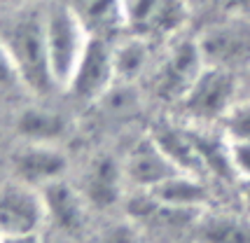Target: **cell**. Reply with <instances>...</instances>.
Here are the masks:
<instances>
[{
    "label": "cell",
    "instance_id": "6da1fadb",
    "mask_svg": "<svg viewBox=\"0 0 250 243\" xmlns=\"http://www.w3.org/2000/svg\"><path fill=\"white\" fill-rule=\"evenodd\" d=\"M0 38L10 52L23 89L33 94H49L56 89L44 40V0L7 12Z\"/></svg>",
    "mask_w": 250,
    "mask_h": 243
},
{
    "label": "cell",
    "instance_id": "7a4b0ae2",
    "mask_svg": "<svg viewBox=\"0 0 250 243\" xmlns=\"http://www.w3.org/2000/svg\"><path fill=\"white\" fill-rule=\"evenodd\" d=\"M44 40L54 84L65 89L89 42V31L68 0H44Z\"/></svg>",
    "mask_w": 250,
    "mask_h": 243
},
{
    "label": "cell",
    "instance_id": "3957f363",
    "mask_svg": "<svg viewBox=\"0 0 250 243\" xmlns=\"http://www.w3.org/2000/svg\"><path fill=\"white\" fill-rule=\"evenodd\" d=\"M241 96V82L234 70L220 66H208L199 73L194 84L189 87L185 99L180 101L187 117L196 122L199 126H208L222 122L225 115Z\"/></svg>",
    "mask_w": 250,
    "mask_h": 243
},
{
    "label": "cell",
    "instance_id": "277c9868",
    "mask_svg": "<svg viewBox=\"0 0 250 243\" xmlns=\"http://www.w3.org/2000/svg\"><path fill=\"white\" fill-rule=\"evenodd\" d=\"M115 80L117 73H115V54L110 40L89 35V42L65 84V91H70L82 103H91L103 99Z\"/></svg>",
    "mask_w": 250,
    "mask_h": 243
},
{
    "label": "cell",
    "instance_id": "5b68a950",
    "mask_svg": "<svg viewBox=\"0 0 250 243\" xmlns=\"http://www.w3.org/2000/svg\"><path fill=\"white\" fill-rule=\"evenodd\" d=\"M47 220L40 189L26 182H7L0 189V234H38Z\"/></svg>",
    "mask_w": 250,
    "mask_h": 243
},
{
    "label": "cell",
    "instance_id": "8992f818",
    "mask_svg": "<svg viewBox=\"0 0 250 243\" xmlns=\"http://www.w3.org/2000/svg\"><path fill=\"white\" fill-rule=\"evenodd\" d=\"M199 47L208 66L227 70L250 66V17H234L229 23L210 28L199 40Z\"/></svg>",
    "mask_w": 250,
    "mask_h": 243
},
{
    "label": "cell",
    "instance_id": "52a82bcc",
    "mask_svg": "<svg viewBox=\"0 0 250 243\" xmlns=\"http://www.w3.org/2000/svg\"><path fill=\"white\" fill-rule=\"evenodd\" d=\"M204 68L206 61L199 42H178L157 70L154 91L159 94V99L180 103Z\"/></svg>",
    "mask_w": 250,
    "mask_h": 243
},
{
    "label": "cell",
    "instance_id": "ba28073f",
    "mask_svg": "<svg viewBox=\"0 0 250 243\" xmlns=\"http://www.w3.org/2000/svg\"><path fill=\"white\" fill-rule=\"evenodd\" d=\"M126 26L141 38H166L180 31L187 19L185 0H122Z\"/></svg>",
    "mask_w": 250,
    "mask_h": 243
},
{
    "label": "cell",
    "instance_id": "9c48e42d",
    "mask_svg": "<svg viewBox=\"0 0 250 243\" xmlns=\"http://www.w3.org/2000/svg\"><path fill=\"white\" fill-rule=\"evenodd\" d=\"M122 168H124V180L136 189H145V192L162 185L164 180L173 178L175 173H183L162 147L154 143L152 136L143 138L131 147Z\"/></svg>",
    "mask_w": 250,
    "mask_h": 243
},
{
    "label": "cell",
    "instance_id": "30bf717a",
    "mask_svg": "<svg viewBox=\"0 0 250 243\" xmlns=\"http://www.w3.org/2000/svg\"><path fill=\"white\" fill-rule=\"evenodd\" d=\"M12 168L19 182L40 189L59 178H63L68 168L65 155L49 143H26L12 157Z\"/></svg>",
    "mask_w": 250,
    "mask_h": 243
},
{
    "label": "cell",
    "instance_id": "8fae6325",
    "mask_svg": "<svg viewBox=\"0 0 250 243\" xmlns=\"http://www.w3.org/2000/svg\"><path fill=\"white\" fill-rule=\"evenodd\" d=\"M44 201V213L47 220H52L68 234H75L84 227L87 220V199L82 192H77L75 187H70L63 178H59L54 182L40 187Z\"/></svg>",
    "mask_w": 250,
    "mask_h": 243
},
{
    "label": "cell",
    "instance_id": "7c38bea8",
    "mask_svg": "<svg viewBox=\"0 0 250 243\" xmlns=\"http://www.w3.org/2000/svg\"><path fill=\"white\" fill-rule=\"evenodd\" d=\"M124 168L117 164V159L112 157H96L89 164L84 173V187L82 194L87 199L89 206L96 208H110L115 206L122 197V185H124Z\"/></svg>",
    "mask_w": 250,
    "mask_h": 243
},
{
    "label": "cell",
    "instance_id": "4fadbf2b",
    "mask_svg": "<svg viewBox=\"0 0 250 243\" xmlns=\"http://www.w3.org/2000/svg\"><path fill=\"white\" fill-rule=\"evenodd\" d=\"M147 192L162 208L180 210V213L204 208L208 203L206 187L199 182V176H189V173H175L173 178L164 180L162 185L147 189Z\"/></svg>",
    "mask_w": 250,
    "mask_h": 243
},
{
    "label": "cell",
    "instance_id": "5bb4252c",
    "mask_svg": "<svg viewBox=\"0 0 250 243\" xmlns=\"http://www.w3.org/2000/svg\"><path fill=\"white\" fill-rule=\"evenodd\" d=\"M82 19L89 35H98L110 40L126 26V12L122 0H68Z\"/></svg>",
    "mask_w": 250,
    "mask_h": 243
},
{
    "label": "cell",
    "instance_id": "9a60e30c",
    "mask_svg": "<svg viewBox=\"0 0 250 243\" xmlns=\"http://www.w3.org/2000/svg\"><path fill=\"white\" fill-rule=\"evenodd\" d=\"M194 243H250V218L204 213L194 227Z\"/></svg>",
    "mask_w": 250,
    "mask_h": 243
},
{
    "label": "cell",
    "instance_id": "2e32d148",
    "mask_svg": "<svg viewBox=\"0 0 250 243\" xmlns=\"http://www.w3.org/2000/svg\"><path fill=\"white\" fill-rule=\"evenodd\" d=\"M150 136H152L154 143L162 147L164 152L168 155V159H171L183 173L199 176V173L204 171L201 159L196 155L194 141H192V133L189 131L178 129L173 124H157Z\"/></svg>",
    "mask_w": 250,
    "mask_h": 243
},
{
    "label": "cell",
    "instance_id": "e0dca14e",
    "mask_svg": "<svg viewBox=\"0 0 250 243\" xmlns=\"http://www.w3.org/2000/svg\"><path fill=\"white\" fill-rule=\"evenodd\" d=\"M68 129V122L61 112L44 108H26L17 120V131L26 143H49L54 145Z\"/></svg>",
    "mask_w": 250,
    "mask_h": 243
},
{
    "label": "cell",
    "instance_id": "ac0fdd59",
    "mask_svg": "<svg viewBox=\"0 0 250 243\" xmlns=\"http://www.w3.org/2000/svg\"><path fill=\"white\" fill-rule=\"evenodd\" d=\"M115 54V73L122 80H133L136 75H141L145 63H147V44L145 38H131L126 42L112 47Z\"/></svg>",
    "mask_w": 250,
    "mask_h": 243
},
{
    "label": "cell",
    "instance_id": "d6986e66",
    "mask_svg": "<svg viewBox=\"0 0 250 243\" xmlns=\"http://www.w3.org/2000/svg\"><path fill=\"white\" fill-rule=\"evenodd\" d=\"M229 141H250V96H239L222 120Z\"/></svg>",
    "mask_w": 250,
    "mask_h": 243
},
{
    "label": "cell",
    "instance_id": "ffe728a7",
    "mask_svg": "<svg viewBox=\"0 0 250 243\" xmlns=\"http://www.w3.org/2000/svg\"><path fill=\"white\" fill-rule=\"evenodd\" d=\"M229 159L234 178L250 182V141H229Z\"/></svg>",
    "mask_w": 250,
    "mask_h": 243
},
{
    "label": "cell",
    "instance_id": "44dd1931",
    "mask_svg": "<svg viewBox=\"0 0 250 243\" xmlns=\"http://www.w3.org/2000/svg\"><path fill=\"white\" fill-rule=\"evenodd\" d=\"M21 87V80L17 75V68L12 63V56L7 47L0 38V91H10V89Z\"/></svg>",
    "mask_w": 250,
    "mask_h": 243
},
{
    "label": "cell",
    "instance_id": "7402d4cb",
    "mask_svg": "<svg viewBox=\"0 0 250 243\" xmlns=\"http://www.w3.org/2000/svg\"><path fill=\"white\" fill-rule=\"evenodd\" d=\"M98 243H138V232L131 224H115L103 232Z\"/></svg>",
    "mask_w": 250,
    "mask_h": 243
},
{
    "label": "cell",
    "instance_id": "603a6c76",
    "mask_svg": "<svg viewBox=\"0 0 250 243\" xmlns=\"http://www.w3.org/2000/svg\"><path fill=\"white\" fill-rule=\"evenodd\" d=\"M231 17H250V0H222Z\"/></svg>",
    "mask_w": 250,
    "mask_h": 243
},
{
    "label": "cell",
    "instance_id": "cb8c5ba5",
    "mask_svg": "<svg viewBox=\"0 0 250 243\" xmlns=\"http://www.w3.org/2000/svg\"><path fill=\"white\" fill-rule=\"evenodd\" d=\"M0 243H40L38 234H0Z\"/></svg>",
    "mask_w": 250,
    "mask_h": 243
},
{
    "label": "cell",
    "instance_id": "d4e9b609",
    "mask_svg": "<svg viewBox=\"0 0 250 243\" xmlns=\"http://www.w3.org/2000/svg\"><path fill=\"white\" fill-rule=\"evenodd\" d=\"M33 2H42V0H0V10L12 12L19 10V7H26V5H33Z\"/></svg>",
    "mask_w": 250,
    "mask_h": 243
},
{
    "label": "cell",
    "instance_id": "484cf974",
    "mask_svg": "<svg viewBox=\"0 0 250 243\" xmlns=\"http://www.w3.org/2000/svg\"><path fill=\"white\" fill-rule=\"evenodd\" d=\"M241 96H250V66H248V75L241 82Z\"/></svg>",
    "mask_w": 250,
    "mask_h": 243
},
{
    "label": "cell",
    "instance_id": "4316f807",
    "mask_svg": "<svg viewBox=\"0 0 250 243\" xmlns=\"http://www.w3.org/2000/svg\"><path fill=\"white\" fill-rule=\"evenodd\" d=\"M246 206L250 210V182H246Z\"/></svg>",
    "mask_w": 250,
    "mask_h": 243
}]
</instances>
